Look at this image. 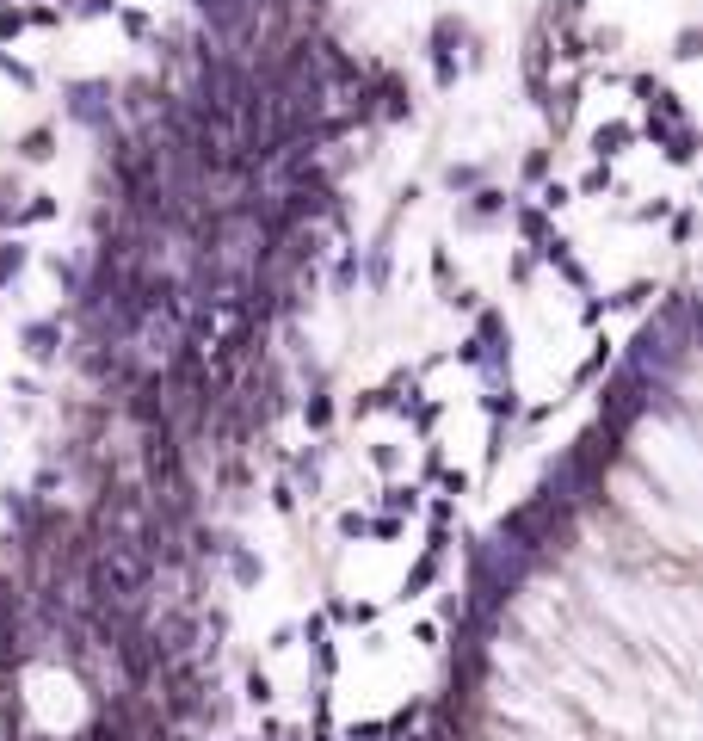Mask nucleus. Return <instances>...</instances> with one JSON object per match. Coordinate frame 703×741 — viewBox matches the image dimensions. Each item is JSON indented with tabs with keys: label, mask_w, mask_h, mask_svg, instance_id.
<instances>
[{
	"label": "nucleus",
	"mask_w": 703,
	"mask_h": 741,
	"mask_svg": "<svg viewBox=\"0 0 703 741\" xmlns=\"http://www.w3.org/2000/svg\"><path fill=\"white\" fill-rule=\"evenodd\" d=\"M383 501H389V507H407V513H414V507H420V494H414V488H389Z\"/></svg>",
	"instance_id": "ddd939ff"
},
{
	"label": "nucleus",
	"mask_w": 703,
	"mask_h": 741,
	"mask_svg": "<svg viewBox=\"0 0 703 741\" xmlns=\"http://www.w3.org/2000/svg\"><path fill=\"white\" fill-rule=\"evenodd\" d=\"M19 31H25V13H19V7H0V44L19 38Z\"/></svg>",
	"instance_id": "6e6552de"
},
{
	"label": "nucleus",
	"mask_w": 703,
	"mask_h": 741,
	"mask_svg": "<svg viewBox=\"0 0 703 741\" xmlns=\"http://www.w3.org/2000/svg\"><path fill=\"white\" fill-rule=\"evenodd\" d=\"M111 7H118V0H81V13H87V19H99V13H111Z\"/></svg>",
	"instance_id": "a211bd4d"
},
{
	"label": "nucleus",
	"mask_w": 703,
	"mask_h": 741,
	"mask_svg": "<svg viewBox=\"0 0 703 741\" xmlns=\"http://www.w3.org/2000/svg\"><path fill=\"white\" fill-rule=\"evenodd\" d=\"M432 581H438V562L426 556V562H420V569H414V575H407V581H401V599H414V593H420V587H432Z\"/></svg>",
	"instance_id": "20e7f679"
},
{
	"label": "nucleus",
	"mask_w": 703,
	"mask_h": 741,
	"mask_svg": "<svg viewBox=\"0 0 703 741\" xmlns=\"http://www.w3.org/2000/svg\"><path fill=\"white\" fill-rule=\"evenodd\" d=\"M19 266H25V247H19V241H0V285L19 278Z\"/></svg>",
	"instance_id": "39448f33"
},
{
	"label": "nucleus",
	"mask_w": 703,
	"mask_h": 741,
	"mask_svg": "<svg viewBox=\"0 0 703 741\" xmlns=\"http://www.w3.org/2000/svg\"><path fill=\"white\" fill-rule=\"evenodd\" d=\"M518 229H525V235H543V210H518Z\"/></svg>",
	"instance_id": "dca6fc26"
},
{
	"label": "nucleus",
	"mask_w": 703,
	"mask_h": 741,
	"mask_svg": "<svg viewBox=\"0 0 703 741\" xmlns=\"http://www.w3.org/2000/svg\"><path fill=\"white\" fill-rule=\"evenodd\" d=\"M629 136H636L629 124H599V130H592V155H599V161H611V155L629 143Z\"/></svg>",
	"instance_id": "f03ea898"
},
{
	"label": "nucleus",
	"mask_w": 703,
	"mask_h": 741,
	"mask_svg": "<svg viewBox=\"0 0 703 741\" xmlns=\"http://www.w3.org/2000/svg\"><path fill=\"white\" fill-rule=\"evenodd\" d=\"M568 118H574V93H555V99H549V124L568 130Z\"/></svg>",
	"instance_id": "0eeeda50"
},
{
	"label": "nucleus",
	"mask_w": 703,
	"mask_h": 741,
	"mask_svg": "<svg viewBox=\"0 0 703 741\" xmlns=\"http://www.w3.org/2000/svg\"><path fill=\"white\" fill-rule=\"evenodd\" d=\"M0 75H13V81H19V87H31V68H19V62H13V56H0Z\"/></svg>",
	"instance_id": "2eb2a0df"
},
{
	"label": "nucleus",
	"mask_w": 703,
	"mask_h": 741,
	"mask_svg": "<svg viewBox=\"0 0 703 741\" xmlns=\"http://www.w3.org/2000/svg\"><path fill=\"white\" fill-rule=\"evenodd\" d=\"M568 204V186H543V210H562Z\"/></svg>",
	"instance_id": "f3484780"
},
{
	"label": "nucleus",
	"mask_w": 703,
	"mask_h": 741,
	"mask_svg": "<svg viewBox=\"0 0 703 741\" xmlns=\"http://www.w3.org/2000/svg\"><path fill=\"white\" fill-rule=\"evenodd\" d=\"M105 99H111V81H74L68 87V112L81 118V124H93V130H111Z\"/></svg>",
	"instance_id": "f257e3e1"
},
{
	"label": "nucleus",
	"mask_w": 703,
	"mask_h": 741,
	"mask_svg": "<svg viewBox=\"0 0 703 741\" xmlns=\"http://www.w3.org/2000/svg\"><path fill=\"white\" fill-rule=\"evenodd\" d=\"M247 698H253V704H272V680H266V674H259V667H253V674H247Z\"/></svg>",
	"instance_id": "1a4fd4ad"
},
{
	"label": "nucleus",
	"mask_w": 703,
	"mask_h": 741,
	"mask_svg": "<svg viewBox=\"0 0 703 741\" xmlns=\"http://www.w3.org/2000/svg\"><path fill=\"white\" fill-rule=\"evenodd\" d=\"M303 414H309V427H327V420H333V402H327V396H309Z\"/></svg>",
	"instance_id": "9d476101"
},
{
	"label": "nucleus",
	"mask_w": 703,
	"mask_h": 741,
	"mask_svg": "<svg viewBox=\"0 0 703 741\" xmlns=\"http://www.w3.org/2000/svg\"><path fill=\"white\" fill-rule=\"evenodd\" d=\"M56 340H62V328H56V322H31V328H25L31 359H56Z\"/></svg>",
	"instance_id": "7ed1b4c3"
},
{
	"label": "nucleus",
	"mask_w": 703,
	"mask_h": 741,
	"mask_svg": "<svg viewBox=\"0 0 703 741\" xmlns=\"http://www.w3.org/2000/svg\"><path fill=\"white\" fill-rule=\"evenodd\" d=\"M50 210H56V204H50V198H31V204H25V210H19V223H44V217H50Z\"/></svg>",
	"instance_id": "f8f14e48"
},
{
	"label": "nucleus",
	"mask_w": 703,
	"mask_h": 741,
	"mask_svg": "<svg viewBox=\"0 0 703 741\" xmlns=\"http://www.w3.org/2000/svg\"><path fill=\"white\" fill-rule=\"evenodd\" d=\"M488 414H494V420H500V414H518V396H512V390H494V396H488Z\"/></svg>",
	"instance_id": "9b49d317"
},
{
	"label": "nucleus",
	"mask_w": 703,
	"mask_h": 741,
	"mask_svg": "<svg viewBox=\"0 0 703 741\" xmlns=\"http://www.w3.org/2000/svg\"><path fill=\"white\" fill-rule=\"evenodd\" d=\"M605 186H611V167L599 161V167H592V173H586V186H580V192H605Z\"/></svg>",
	"instance_id": "4468645a"
},
{
	"label": "nucleus",
	"mask_w": 703,
	"mask_h": 741,
	"mask_svg": "<svg viewBox=\"0 0 703 741\" xmlns=\"http://www.w3.org/2000/svg\"><path fill=\"white\" fill-rule=\"evenodd\" d=\"M50 143H56L50 130H31L25 143H19V155H25V161H50Z\"/></svg>",
	"instance_id": "423d86ee"
}]
</instances>
